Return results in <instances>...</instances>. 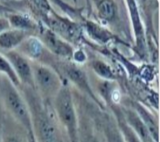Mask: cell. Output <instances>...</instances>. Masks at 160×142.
I'll list each match as a JSON object with an SVG mask.
<instances>
[{
    "label": "cell",
    "instance_id": "1",
    "mask_svg": "<svg viewBox=\"0 0 160 142\" xmlns=\"http://www.w3.org/2000/svg\"><path fill=\"white\" fill-rule=\"evenodd\" d=\"M0 100L2 104L27 132L33 131L31 114L27 102L7 76L0 74Z\"/></svg>",
    "mask_w": 160,
    "mask_h": 142
},
{
    "label": "cell",
    "instance_id": "2",
    "mask_svg": "<svg viewBox=\"0 0 160 142\" xmlns=\"http://www.w3.org/2000/svg\"><path fill=\"white\" fill-rule=\"evenodd\" d=\"M28 106L37 142H60L58 126L49 106L39 103L37 99H31Z\"/></svg>",
    "mask_w": 160,
    "mask_h": 142
},
{
    "label": "cell",
    "instance_id": "3",
    "mask_svg": "<svg viewBox=\"0 0 160 142\" xmlns=\"http://www.w3.org/2000/svg\"><path fill=\"white\" fill-rule=\"evenodd\" d=\"M54 100L55 114L67 131L69 141L77 142V118L71 90L63 86Z\"/></svg>",
    "mask_w": 160,
    "mask_h": 142
},
{
    "label": "cell",
    "instance_id": "4",
    "mask_svg": "<svg viewBox=\"0 0 160 142\" xmlns=\"http://www.w3.org/2000/svg\"><path fill=\"white\" fill-rule=\"evenodd\" d=\"M31 66L34 90L44 100L54 99L63 86L58 72L39 62H31Z\"/></svg>",
    "mask_w": 160,
    "mask_h": 142
},
{
    "label": "cell",
    "instance_id": "5",
    "mask_svg": "<svg viewBox=\"0 0 160 142\" xmlns=\"http://www.w3.org/2000/svg\"><path fill=\"white\" fill-rule=\"evenodd\" d=\"M47 28L67 42L77 40L79 35V27L75 23L60 17L52 12L41 14Z\"/></svg>",
    "mask_w": 160,
    "mask_h": 142
},
{
    "label": "cell",
    "instance_id": "6",
    "mask_svg": "<svg viewBox=\"0 0 160 142\" xmlns=\"http://www.w3.org/2000/svg\"><path fill=\"white\" fill-rule=\"evenodd\" d=\"M40 34L41 37L39 39L48 51L54 56L67 60L73 58L74 51L73 47L69 42L57 35L48 28H44Z\"/></svg>",
    "mask_w": 160,
    "mask_h": 142
},
{
    "label": "cell",
    "instance_id": "7",
    "mask_svg": "<svg viewBox=\"0 0 160 142\" xmlns=\"http://www.w3.org/2000/svg\"><path fill=\"white\" fill-rule=\"evenodd\" d=\"M0 52L12 64L22 85L31 87L34 89L31 62L28 60V59L16 50Z\"/></svg>",
    "mask_w": 160,
    "mask_h": 142
},
{
    "label": "cell",
    "instance_id": "8",
    "mask_svg": "<svg viewBox=\"0 0 160 142\" xmlns=\"http://www.w3.org/2000/svg\"><path fill=\"white\" fill-rule=\"evenodd\" d=\"M57 67L59 73L63 74L67 79L72 82L82 91L94 96L89 85L86 74L77 64L70 61H62L57 64Z\"/></svg>",
    "mask_w": 160,
    "mask_h": 142
},
{
    "label": "cell",
    "instance_id": "9",
    "mask_svg": "<svg viewBox=\"0 0 160 142\" xmlns=\"http://www.w3.org/2000/svg\"><path fill=\"white\" fill-rule=\"evenodd\" d=\"M29 34L15 29H10L0 34V51L15 50L29 37Z\"/></svg>",
    "mask_w": 160,
    "mask_h": 142
},
{
    "label": "cell",
    "instance_id": "10",
    "mask_svg": "<svg viewBox=\"0 0 160 142\" xmlns=\"http://www.w3.org/2000/svg\"><path fill=\"white\" fill-rule=\"evenodd\" d=\"M8 19L12 29L24 31L29 33L34 32L37 29V24L29 14L12 12L5 16Z\"/></svg>",
    "mask_w": 160,
    "mask_h": 142
},
{
    "label": "cell",
    "instance_id": "11",
    "mask_svg": "<svg viewBox=\"0 0 160 142\" xmlns=\"http://www.w3.org/2000/svg\"><path fill=\"white\" fill-rule=\"evenodd\" d=\"M126 122L135 131L142 142H154L147 127L137 113L132 111H127Z\"/></svg>",
    "mask_w": 160,
    "mask_h": 142
},
{
    "label": "cell",
    "instance_id": "12",
    "mask_svg": "<svg viewBox=\"0 0 160 142\" xmlns=\"http://www.w3.org/2000/svg\"><path fill=\"white\" fill-rule=\"evenodd\" d=\"M137 111L140 119L143 121L145 126L151 136L154 142H159V128L154 116L141 105L137 106Z\"/></svg>",
    "mask_w": 160,
    "mask_h": 142
},
{
    "label": "cell",
    "instance_id": "13",
    "mask_svg": "<svg viewBox=\"0 0 160 142\" xmlns=\"http://www.w3.org/2000/svg\"><path fill=\"white\" fill-rule=\"evenodd\" d=\"M0 74L7 76L18 89L22 87L21 82L17 74L15 73L12 64L1 52H0Z\"/></svg>",
    "mask_w": 160,
    "mask_h": 142
},
{
    "label": "cell",
    "instance_id": "14",
    "mask_svg": "<svg viewBox=\"0 0 160 142\" xmlns=\"http://www.w3.org/2000/svg\"><path fill=\"white\" fill-rule=\"evenodd\" d=\"M128 3V7L129 9L130 14H131V17L132 19V22H133L134 31L136 33L137 38L139 39L140 37L142 36V27L141 24V22L139 20V14H138V9L135 4V2L134 1H127Z\"/></svg>",
    "mask_w": 160,
    "mask_h": 142
},
{
    "label": "cell",
    "instance_id": "15",
    "mask_svg": "<svg viewBox=\"0 0 160 142\" xmlns=\"http://www.w3.org/2000/svg\"><path fill=\"white\" fill-rule=\"evenodd\" d=\"M120 133L125 142H142L135 131L124 121H119Z\"/></svg>",
    "mask_w": 160,
    "mask_h": 142
},
{
    "label": "cell",
    "instance_id": "16",
    "mask_svg": "<svg viewBox=\"0 0 160 142\" xmlns=\"http://www.w3.org/2000/svg\"><path fill=\"white\" fill-rule=\"evenodd\" d=\"M95 72L102 78L111 79L114 78V74L110 66L102 61H94L92 63Z\"/></svg>",
    "mask_w": 160,
    "mask_h": 142
},
{
    "label": "cell",
    "instance_id": "17",
    "mask_svg": "<svg viewBox=\"0 0 160 142\" xmlns=\"http://www.w3.org/2000/svg\"><path fill=\"white\" fill-rule=\"evenodd\" d=\"M100 17L106 20H111L114 16V7L111 1H102L98 6Z\"/></svg>",
    "mask_w": 160,
    "mask_h": 142
},
{
    "label": "cell",
    "instance_id": "18",
    "mask_svg": "<svg viewBox=\"0 0 160 142\" xmlns=\"http://www.w3.org/2000/svg\"><path fill=\"white\" fill-rule=\"evenodd\" d=\"M87 28H88L89 33L96 37L97 39H98L99 40H104V39H108V33L105 32L104 29H101V27L95 25L92 22H89L87 24Z\"/></svg>",
    "mask_w": 160,
    "mask_h": 142
},
{
    "label": "cell",
    "instance_id": "19",
    "mask_svg": "<svg viewBox=\"0 0 160 142\" xmlns=\"http://www.w3.org/2000/svg\"><path fill=\"white\" fill-rule=\"evenodd\" d=\"M107 137L108 142H125L121 133L116 129L109 128L107 129Z\"/></svg>",
    "mask_w": 160,
    "mask_h": 142
},
{
    "label": "cell",
    "instance_id": "20",
    "mask_svg": "<svg viewBox=\"0 0 160 142\" xmlns=\"http://www.w3.org/2000/svg\"><path fill=\"white\" fill-rule=\"evenodd\" d=\"M0 131H2L3 132L2 134V139L0 142H24L19 134H12L10 132L6 133L2 129H0Z\"/></svg>",
    "mask_w": 160,
    "mask_h": 142
},
{
    "label": "cell",
    "instance_id": "21",
    "mask_svg": "<svg viewBox=\"0 0 160 142\" xmlns=\"http://www.w3.org/2000/svg\"><path fill=\"white\" fill-rule=\"evenodd\" d=\"M12 29L8 19L6 17H0V34Z\"/></svg>",
    "mask_w": 160,
    "mask_h": 142
},
{
    "label": "cell",
    "instance_id": "22",
    "mask_svg": "<svg viewBox=\"0 0 160 142\" xmlns=\"http://www.w3.org/2000/svg\"><path fill=\"white\" fill-rule=\"evenodd\" d=\"M12 12H16L14 11L13 9L11 7L6 5L2 2H0V17H4L6 14L9 13H12Z\"/></svg>",
    "mask_w": 160,
    "mask_h": 142
},
{
    "label": "cell",
    "instance_id": "23",
    "mask_svg": "<svg viewBox=\"0 0 160 142\" xmlns=\"http://www.w3.org/2000/svg\"><path fill=\"white\" fill-rule=\"evenodd\" d=\"M28 142H37L33 131L28 132Z\"/></svg>",
    "mask_w": 160,
    "mask_h": 142
}]
</instances>
